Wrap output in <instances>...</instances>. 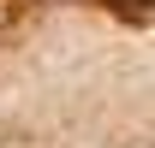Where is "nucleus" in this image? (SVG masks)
<instances>
[{
  "instance_id": "f257e3e1",
  "label": "nucleus",
  "mask_w": 155,
  "mask_h": 148,
  "mask_svg": "<svg viewBox=\"0 0 155 148\" xmlns=\"http://www.w3.org/2000/svg\"><path fill=\"white\" fill-rule=\"evenodd\" d=\"M84 6H101L125 24H155V0H84Z\"/></svg>"
},
{
  "instance_id": "f03ea898",
  "label": "nucleus",
  "mask_w": 155,
  "mask_h": 148,
  "mask_svg": "<svg viewBox=\"0 0 155 148\" xmlns=\"http://www.w3.org/2000/svg\"><path fill=\"white\" fill-rule=\"evenodd\" d=\"M30 12H36V0H0V36H12Z\"/></svg>"
}]
</instances>
